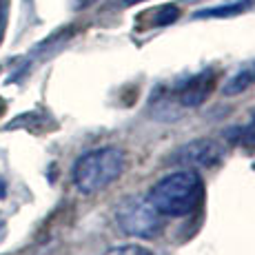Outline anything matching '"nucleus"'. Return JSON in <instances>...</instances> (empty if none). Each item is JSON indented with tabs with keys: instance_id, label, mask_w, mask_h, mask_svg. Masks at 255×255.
Wrapping results in <instances>:
<instances>
[{
	"instance_id": "f257e3e1",
	"label": "nucleus",
	"mask_w": 255,
	"mask_h": 255,
	"mask_svg": "<svg viewBox=\"0 0 255 255\" xmlns=\"http://www.w3.org/2000/svg\"><path fill=\"white\" fill-rule=\"evenodd\" d=\"M155 209L169 218H184L200 207L204 198L202 175L193 169H182L164 175L151 186L149 195Z\"/></svg>"
},
{
	"instance_id": "f03ea898",
	"label": "nucleus",
	"mask_w": 255,
	"mask_h": 255,
	"mask_svg": "<svg viewBox=\"0 0 255 255\" xmlns=\"http://www.w3.org/2000/svg\"><path fill=\"white\" fill-rule=\"evenodd\" d=\"M127 166V158L118 146H100V149L87 151L76 160L71 171L73 184L80 193L91 195L105 191L122 175Z\"/></svg>"
},
{
	"instance_id": "7ed1b4c3",
	"label": "nucleus",
	"mask_w": 255,
	"mask_h": 255,
	"mask_svg": "<svg viewBox=\"0 0 255 255\" xmlns=\"http://www.w3.org/2000/svg\"><path fill=\"white\" fill-rule=\"evenodd\" d=\"M116 224L131 238L151 240L162 231V213L144 195H129L116 207Z\"/></svg>"
},
{
	"instance_id": "20e7f679",
	"label": "nucleus",
	"mask_w": 255,
	"mask_h": 255,
	"mask_svg": "<svg viewBox=\"0 0 255 255\" xmlns=\"http://www.w3.org/2000/svg\"><path fill=\"white\" fill-rule=\"evenodd\" d=\"M215 82H218V71L215 69H204L200 73H193L186 80L178 82L171 89V96L166 100L175 102L182 109H195V107H200L213 93Z\"/></svg>"
},
{
	"instance_id": "39448f33",
	"label": "nucleus",
	"mask_w": 255,
	"mask_h": 255,
	"mask_svg": "<svg viewBox=\"0 0 255 255\" xmlns=\"http://www.w3.org/2000/svg\"><path fill=\"white\" fill-rule=\"evenodd\" d=\"M222 158H224V146L218 140L200 138V140H193L189 144L180 146V149H175L173 155H171V162L182 164L186 169H193V166L211 169V166L222 162Z\"/></svg>"
},
{
	"instance_id": "423d86ee",
	"label": "nucleus",
	"mask_w": 255,
	"mask_h": 255,
	"mask_svg": "<svg viewBox=\"0 0 255 255\" xmlns=\"http://www.w3.org/2000/svg\"><path fill=\"white\" fill-rule=\"evenodd\" d=\"M253 85H255V60L244 62V65L224 82L222 91H224V96H238V93L251 89Z\"/></svg>"
},
{
	"instance_id": "0eeeda50",
	"label": "nucleus",
	"mask_w": 255,
	"mask_h": 255,
	"mask_svg": "<svg viewBox=\"0 0 255 255\" xmlns=\"http://www.w3.org/2000/svg\"><path fill=\"white\" fill-rule=\"evenodd\" d=\"M253 2L255 0H238V2L200 9V11H195V18H227V16H235V13H242V11H247V9H251Z\"/></svg>"
},
{
	"instance_id": "6e6552de",
	"label": "nucleus",
	"mask_w": 255,
	"mask_h": 255,
	"mask_svg": "<svg viewBox=\"0 0 255 255\" xmlns=\"http://www.w3.org/2000/svg\"><path fill=\"white\" fill-rule=\"evenodd\" d=\"M227 138L235 142V144H242V146H255V111L249 116L247 122L242 125L233 127V129L227 131Z\"/></svg>"
},
{
	"instance_id": "1a4fd4ad",
	"label": "nucleus",
	"mask_w": 255,
	"mask_h": 255,
	"mask_svg": "<svg viewBox=\"0 0 255 255\" xmlns=\"http://www.w3.org/2000/svg\"><path fill=\"white\" fill-rule=\"evenodd\" d=\"M180 18V9L175 4H164V7H158L153 9L151 13V27H166V24L175 22Z\"/></svg>"
},
{
	"instance_id": "9d476101",
	"label": "nucleus",
	"mask_w": 255,
	"mask_h": 255,
	"mask_svg": "<svg viewBox=\"0 0 255 255\" xmlns=\"http://www.w3.org/2000/svg\"><path fill=\"white\" fill-rule=\"evenodd\" d=\"M107 255H153L149 249L140 247V244H127V247H118V249H111Z\"/></svg>"
},
{
	"instance_id": "9b49d317",
	"label": "nucleus",
	"mask_w": 255,
	"mask_h": 255,
	"mask_svg": "<svg viewBox=\"0 0 255 255\" xmlns=\"http://www.w3.org/2000/svg\"><path fill=\"white\" fill-rule=\"evenodd\" d=\"M4 195H7V184L0 180V198H4Z\"/></svg>"
},
{
	"instance_id": "f8f14e48",
	"label": "nucleus",
	"mask_w": 255,
	"mask_h": 255,
	"mask_svg": "<svg viewBox=\"0 0 255 255\" xmlns=\"http://www.w3.org/2000/svg\"><path fill=\"white\" fill-rule=\"evenodd\" d=\"M140 2H146V0H125V4H140Z\"/></svg>"
},
{
	"instance_id": "ddd939ff",
	"label": "nucleus",
	"mask_w": 255,
	"mask_h": 255,
	"mask_svg": "<svg viewBox=\"0 0 255 255\" xmlns=\"http://www.w3.org/2000/svg\"><path fill=\"white\" fill-rule=\"evenodd\" d=\"M2 109H4V107H2V102H0V114H2Z\"/></svg>"
},
{
	"instance_id": "4468645a",
	"label": "nucleus",
	"mask_w": 255,
	"mask_h": 255,
	"mask_svg": "<svg viewBox=\"0 0 255 255\" xmlns=\"http://www.w3.org/2000/svg\"><path fill=\"white\" fill-rule=\"evenodd\" d=\"M0 20H2V7H0Z\"/></svg>"
}]
</instances>
